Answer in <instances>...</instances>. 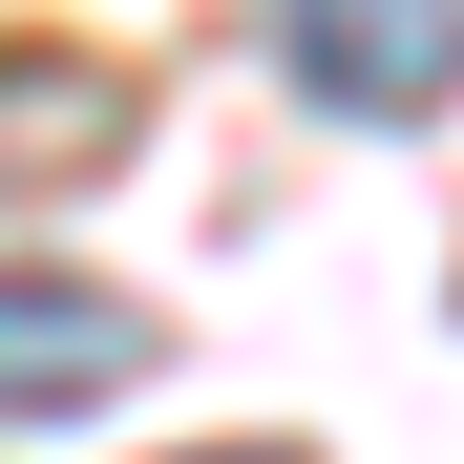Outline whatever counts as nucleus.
Here are the masks:
<instances>
[{"label": "nucleus", "instance_id": "20e7f679", "mask_svg": "<svg viewBox=\"0 0 464 464\" xmlns=\"http://www.w3.org/2000/svg\"><path fill=\"white\" fill-rule=\"evenodd\" d=\"M211 464H275V443H211Z\"/></svg>", "mask_w": 464, "mask_h": 464}, {"label": "nucleus", "instance_id": "f257e3e1", "mask_svg": "<svg viewBox=\"0 0 464 464\" xmlns=\"http://www.w3.org/2000/svg\"><path fill=\"white\" fill-rule=\"evenodd\" d=\"M127 380H148V295H106V275H0V443L106 422Z\"/></svg>", "mask_w": 464, "mask_h": 464}, {"label": "nucleus", "instance_id": "7ed1b4c3", "mask_svg": "<svg viewBox=\"0 0 464 464\" xmlns=\"http://www.w3.org/2000/svg\"><path fill=\"white\" fill-rule=\"evenodd\" d=\"M106 127H127L106 63H0V169H106Z\"/></svg>", "mask_w": 464, "mask_h": 464}, {"label": "nucleus", "instance_id": "f03ea898", "mask_svg": "<svg viewBox=\"0 0 464 464\" xmlns=\"http://www.w3.org/2000/svg\"><path fill=\"white\" fill-rule=\"evenodd\" d=\"M275 63L338 127H422V106H464V0H275Z\"/></svg>", "mask_w": 464, "mask_h": 464}]
</instances>
